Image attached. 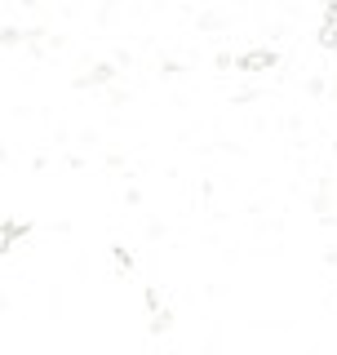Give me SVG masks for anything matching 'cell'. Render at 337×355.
I'll list each match as a JSON object with an SVG mask.
<instances>
[{"label": "cell", "instance_id": "1", "mask_svg": "<svg viewBox=\"0 0 337 355\" xmlns=\"http://www.w3.org/2000/svg\"><path fill=\"white\" fill-rule=\"evenodd\" d=\"M240 67H244V71H271L275 53L271 49H253V53H244V58H240Z\"/></svg>", "mask_w": 337, "mask_h": 355}, {"label": "cell", "instance_id": "2", "mask_svg": "<svg viewBox=\"0 0 337 355\" xmlns=\"http://www.w3.org/2000/svg\"><path fill=\"white\" fill-rule=\"evenodd\" d=\"M103 80H111V67L103 62V67H94L89 76H80V85H103Z\"/></svg>", "mask_w": 337, "mask_h": 355}, {"label": "cell", "instance_id": "3", "mask_svg": "<svg viewBox=\"0 0 337 355\" xmlns=\"http://www.w3.org/2000/svg\"><path fill=\"white\" fill-rule=\"evenodd\" d=\"M14 240H22V227L14 231V222H5V231H0V244H5V253L14 249Z\"/></svg>", "mask_w": 337, "mask_h": 355}, {"label": "cell", "instance_id": "4", "mask_svg": "<svg viewBox=\"0 0 337 355\" xmlns=\"http://www.w3.org/2000/svg\"><path fill=\"white\" fill-rule=\"evenodd\" d=\"M320 40H324V44H337V22H333V18H329V22H324V31H320Z\"/></svg>", "mask_w": 337, "mask_h": 355}]
</instances>
